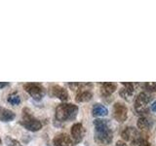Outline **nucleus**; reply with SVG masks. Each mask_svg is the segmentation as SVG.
I'll list each match as a JSON object with an SVG mask.
<instances>
[{
	"instance_id": "1",
	"label": "nucleus",
	"mask_w": 156,
	"mask_h": 146,
	"mask_svg": "<svg viewBox=\"0 0 156 146\" xmlns=\"http://www.w3.org/2000/svg\"><path fill=\"white\" fill-rule=\"evenodd\" d=\"M78 113V107L72 103H62L56 108V119L65 122L75 119Z\"/></svg>"
},
{
	"instance_id": "2",
	"label": "nucleus",
	"mask_w": 156,
	"mask_h": 146,
	"mask_svg": "<svg viewBox=\"0 0 156 146\" xmlns=\"http://www.w3.org/2000/svg\"><path fill=\"white\" fill-rule=\"evenodd\" d=\"M21 124L26 128L27 130L30 131H37L42 128L41 122L35 117H33L28 109H23V119L21 121Z\"/></svg>"
},
{
	"instance_id": "3",
	"label": "nucleus",
	"mask_w": 156,
	"mask_h": 146,
	"mask_svg": "<svg viewBox=\"0 0 156 146\" xmlns=\"http://www.w3.org/2000/svg\"><path fill=\"white\" fill-rule=\"evenodd\" d=\"M23 89L36 100L41 99L46 94V89L39 83H27L23 85Z\"/></svg>"
},
{
	"instance_id": "4",
	"label": "nucleus",
	"mask_w": 156,
	"mask_h": 146,
	"mask_svg": "<svg viewBox=\"0 0 156 146\" xmlns=\"http://www.w3.org/2000/svg\"><path fill=\"white\" fill-rule=\"evenodd\" d=\"M150 101V96L146 92H141L136 97L135 109L138 114H144L147 112L148 103Z\"/></svg>"
},
{
	"instance_id": "5",
	"label": "nucleus",
	"mask_w": 156,
	"mask_h": 146,
	"mask_svg": "<svg viewBox=\"0 0 156 146\" xmlns=\"http://www.w3.org/2000/svg\"><path fill=\"white\" fill-rule=\"evenodd\" d=\"M95 139L97 142L101 144H109L112 140V131L110 128L96 130Z\"/></svg>"
},
{
	"instance_id": "6",
	"label": "nucleus",
	"mask_w": 156,
	"mask_h": 146,
	"mask_svg": "<svg viewBox=\"0 0 156 146\" xmlns=\"http://www.w3.org/2000/svg\"><path fill=\"white\" fill-rule=\"evenodd\" d=\"M71 136L73 142L78 143L83 139L85 134V129L81 123H76L71 127Z\"/></svg>"
},
{
	"instance_id": "7",
	"label": "nucleus",
	"mask_w": 156,
	"mask_h": 146,
	"mask_svg": "<svg viewBox=\"0 0 156 146\" xmlns=\"http://www.w3.org/2000/svg\"><path fill=\"white\" fill-rule=\"evenodd\" d=\"M127 108L124 104L120 103V102H116L113 106V117L116 121L118 122H124L127 119Z\"/></svg>"
},
{
	"instance_id": "8",
	"label": "nucleus",
	"mask_w": 156,
	"mask_h": 146,
	"mask_svg": "<svg viewBox=\"0 0 156 146\" xmlns=\"http://www.w3.org/2000/svg\"><path fill=\"white\" fill-rule=\"evenodd\" d=\"M53 143L55 146H72L74 142L66 134H58L54 137Z\"/></svg>"
},
{
	"instance_id": "9",
	"label": "nucleus",
	"mask_w": 156,
	"mask_h": 146,
	"mask_svg": "<svg viewBox=\"0 0 156 146\" xmlns=\"http://www.w3.org/2000/svg\"><path fill=\"white\" fill-rule=\"evenodd\" d=\"M50 95L52 96H55L58 97V99L61 100H66L68 99V92L67 91L58 85H53L50 88Z\"/></svg>"
},
{
	"instance_id": "10",
	"label": "nucleus",
	"mask_w": 156,
	"mask_h": 146,
	"mask_svg": "<svg viewBox=\"0 0 156 146\" xmlns=\"http://www.w3.org/2000/svg\"><path fill=\"white\" fill-rule=\"evenodd\" d=\"M122 137L126 141H134L136 138H140V134L138 130L134 127H128L126 128L123 131H122Z\"/></svg>"
},
{
	"instance_id": "11",
	"label": "nucleus",
	"mask_w": 156,
	"mask_h": 146,
	"mask_svg": "<svg viewBox=\"0 0 156 146\" xmlns=\"http://www.w3.org/2000/svg\"><path fill=\"white\" fill-rule=\"evenodd\" d=\"M134 94V86L132 83H123V87L120 90V96L125 100H130L131 96Z\"/></svg>"
},
{
	"instance_id": "12",
	"label": "nucleus",
	"mask_w": 156,
	"mask_h": 146,
	"mask_svg": "<svg viewBox=\"0 0 156 146\" xmlns=\"http://www.w3.org/2000/svg\"><path fill=\"white\" fill-rule=\"evenodd\" d=\"M16 117V114L12 110L0 106V121L2 122H10L13 121Z\"/></svg>"
},
{
	"instance_id": "13",
	"label": "nucleus",
	"mask_w": 156,
	"mask_h": 146,
	"mask_svg": "<svg viewBox=\"0 0 156 146\" xmlns=\"http://www.w3.org/2000/svg\"><path fill=\"white\" fill-rule=\"evenodd\" d=\"M116 88H117V85L115 84V83H110V82L104 83V84L101 85V95L104 96H108L113 94L116 90Z\"/></svg>"
},
{
	"instance_id": "14",
	"label": "nucleus",
	"mask_w": 156,
	"mask_h": 146,
	"mask_svg": "<svg viewBox=\"0 0 156 146\" xmlns=\"http://www.w3.org/2000/svg\"><path fill=\"white\" fill-rule=\"evenodd\" d=\"M93 115L95 117H104L107 115V109L106 107L101 103H97L93 106Z\"/></svg>"
},
{
	"instance_id": "15",
	"label": "nucleus",
	"mask_w": 156,
	"mask_h": 146,
	"mask_svg": "<svg viewBox=\"0 0 156 146\" xmlns=\"http://www.w3.org/2000/svg\"><path fill=\"white\" fill-rule=\"evenodd\" d=\"M92 97H93V94L90 91H82L78 92L75 99L77 102H86L91 100Z\"/></svg>"
},
{
	"instance_id": "16",
	"label": "nucleus",
	"mask_w": 156,
	"mask_h": 146,
	"mask_svg": "<svg viewBox=\"0 0 156 146\" xmlns=\"http://www.w3.org/2000/svg\"><path fill=\"white\" fill-rule=\"evenodd\" d=\"M136 126L140 130H147L150 128V121L145 117H140L136 122Z\"/></svg>"
},
{
	"instance_id": "17",
	"label": "nucleus",
	"mask_w": 156,
	"mask_h": 146,
	"mask_svg": "<svg viewBox=\"0 0 156 146\" xmlns=\"http://www.w3.org/2000/svg\"><path fill=\"white\" fill-rule=\"evenodd\" d=\"M94 125H95L96 130L109 128V123H108V121L104 120V119H96V120L94 121Z\"/></svg>"
},
{
	"instance_id": "18",
	"label": "nucleus",
	"mask_w": 156,
	"mask_h": 146,
	"mask_svg": "<svg viewBox=\"0 0 156 146\" xmlns=\"http://www.w3.org/2000/svg\"><path fill=\"white\" fill-rule=\"evenodd\" d=\"M8 101L13 105H18L21 103V97L17 94H12L8 96Z\"/></svg>"
},
{
	"instance_id": "19",
	"label": "nucleus",
	"mask_w": 156,
	"mask_h": 146,
	"mask_svg": "<svg viewBox=\"0 0 156 146\" xmlns=\"http://www.w3.org/2000/svg\"><path fill=\"white\" fill-rule=\"evenodd\" d=\"M131 146H150V144L147 140L140 137V138H136L134 141H132Z\"/></svg>"
},
{
	"instance_id": "20",
	"label": "nucleus",
	"mask_w": 156,
	"mask_h": 146,
	"mask_svg": "<svg viewBox=\"0 0 156 146\" xmlns=\"http://www.w3.org/2000/svg\"><path fill=\"white\" fill-rule=\"evenodd\" d=\"M5 141H6V143H7L8 146H23L18 140L10 137V136H7L6 139H5Z\"/></svg>"
},
{
	"instance_id": "21",
	"label": "nucleus",
	"mask_w": 156,
	"mask_h": 146,
	"mask_svg": "<svg viewBox=\"0 0 156 146\" xmlns=\"http://www.w3.org/2000/svg\"><path fill=\"white\" fill-rule=\"evenodd\" d=\"M144 87L150 92L156 91V84H154V83H146V84H144Z\"/></svg>"
},
{
	"instance_id": "22",
	"label": "nucleus",
	"mask_w": 156,
	"mask_h": 146,
	"mask_svg": "<svg viewBox=\"0 0 156 146\" xmlns=\"http://www.w3.org/2000/svg\"><path fill=\"white\" fill-rule=\"evenodd\" d=\"M116 146H127V144L124 142V141H122V140H118L116 142Z\"/></svg>"
},
{
	"instance_id": "23",
	"label": "nucleus",
	"mask_w": 156,
	"mask_h": 146,
	"mask_svg": "<svg viewBox=\"0 0 156 146\" xmlns=\"http://www.w3.org/2000/svg\"><path fill=\"white\" fill-rule=\"evenodd\" d=\"M151 108H152L153 111H156V101L153 102V104H152V106H151Z\"/></svg>"
},
{
	"instance_id": "24",
	"label": "nucleus",
	"mask_w": 156,
	"mask_h": 146,
	"mask_svg": "<svg viewBox=\"0 0 156 146\" xmlns=\"http://www.w3.org/2000/svg\"><path fill=\"white\" fill-rule=\"evenodd\" d=\"M8 83H0V87H4V86H7Z\"/></svg>"
},
{
	"instance_id": "25",
	"label": "nucleus",
	"mask_w": 156,
	"mask_h": 146,
	"mask_svg": "<svg viewBox=\"0 0 156 146\" xmlns=\"http://www.w3.org/2000/svg\"><path fill=\"white\" fill-rule=\"evenodd\" d=\"M0 144H1V138H0Z\"/></svg>"
}]
</instances>
